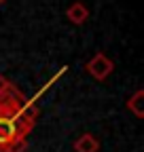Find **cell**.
Instances as JSON below:
<instances>
[{
    "label": "cell",
    "mask_w": 144,
    "mask_h": 152,
    "mask_svg": "<svg viewBox=\"0 0 144 152\" xmlns=\"http://www.w3.org/2000/svg\"><path fill=\"white\" fill-rule=\"evenodd\" d=\"M9 85H11V83L4 78L2 74H0V93H2V91H7V89H9Z\"/></svg>",
    "instance_id": "cell-8"
},
{
    "label": "cell",
    "mask_w": 144,
    "mask_h": 152,
    "mask_svg": "<svg viewBox=\"0 0 144 152\" xmlns=\"http://www.w3.org/2000/svg\"><path fill=\"white\" fill-rule=\"evenodd\" d=\"M19 135V131H17V125L13 118H0V152H7L9 144L15 142Z\"/></svg>",
    "instance_id": "cell-3"
},
{
    "label": "cell",
    "mask_w": 144,
    "mask_h": 152,
    "mask_svg": "<svg viewBox=\"0 0 144 152\" xmlns=\"http://www.w3.org/2000/svg\"><path fill=\"white\" fill-rule=\"evenodd\" d=\"M26 99L24 95L17 91L13 85H9L7 91L0 93V118H17L21 114V108H24Z\"/></svg>",
    "instance_id": "cell-1"
},
{
    "label": "cell",
    "mask_w": 144,
    "mask_h": 152,
    "mask_svg": "<svg viewBox=\"0 0 144 152\" xmlns=\"http://www.w3.org/2000/svg\"><path fill=\"white\" fill-rule=\"evenodd\" d=\"M85 70H87V74H89V76H93L96 80H106L108 76L112 74L115 64H112V59H108L104 53H96L91 59L87 61Z\"/></svg>",
    "instance_id": "cell-2"
},
{
    "label": "cell",
    "mask_w": 144,
    "mask_h": 152,
    "mask_svg": "<svg viewBox=\"0 0 144 152\" xmlns=\"http://www.w3.org/2000/svg\"><path fill=\"white\" fill-rule=\"evenodd\" d=\"M26 150H28V140H26V137H17V140L11 142L9 148H7V152H26Z\"/></svg>",
    "instance_id": "cell-7"
},
{
    "label": "cell",
    "mask_w": 144,
    "mask_h": 152,
    "mask_svg": "<svg viewBox=\"0 0 144 152\" xmlns=\"http://www.w3.org/2000/svg\"><path fill=\"white\" fill-rule=\"evenodd\" d=\"M2 4H4V0H0V7H2Z\"/></svg>",
    "instance_id": "cell-9"
},
{
    "label": "cell",
    "mask_w": 144,
    "mask_h": 152,
    "mask_svg": "<svg viewBox=\"0 0 144 152\" xmlns=\"http://www.w3.org/2000/svg\"><path fill=\"white\" fill-rule=\"evenodd\" d=\"M127 110L134 114L136 118L144 116V89H138L132 97L127 99Z\"/></svg>",
    "instance_id": "cell-6"
},
{
    "label": "cell",
    "mask_w": 144,
    "mask_h": 152,
    "mask_svg": "<svg viewBox=\"0 0 144 152\" xmlns=\"http://www.w3.org/2000/svg\"><path fill=\"white\" fill-rule=\"evenodd\" d=\"M66 17H68V21L70 23H74V26H83L87 21V17H89V9L83 4V2H72L68 9H66Z\"/></svg>",
    "instance_id": "cell-4"
},
{
    "label": "cell",
    "mask_w": 144,
    "mask_h": 152,
    "mask_svg": "<svg viewBox=\"0 0 144 152\" xmlns=\"http://www.w3.org/2000/svg\"><path fill=\"white\" fill-rule=\"evenodd\" d=\"M74 152H98L100 150V142L93 133H83V135L74 142Z\"/></svg>",
    "instance_id": "cell-5"
}]
</instances>
